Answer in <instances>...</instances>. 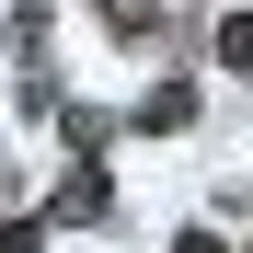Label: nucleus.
I'll use <instances>...</instances> for the list:
<instances>
[{"label":"nucleus","instance_id":"f257e3e1","mask_svg":"<svg viewBox=\"0 0 253 253\" xmlns=\"http://www.w3.org/2000/svg\"><path fill=\"white\" fill-rule=\"evenodd\" d=\"M46 219H58V230H104V219H115V173L69 150V173H58V196H46Z\"/></svg>","mask_w":253,"mask_h":253},{"label":"nucleus","instance_id":"7ed1b4c3","mask_svg":"<svg viewBox=\"0 0 253 253\" xmlns=\"http://www.w3.org/2000/svg\"><path fill=\"white\" fill-rule=\"evenodd\" d=\"M196 115H207V104H196V81H161V92L138 104V126H150V138H184Z\"/></svg>","mask_w":253,"mask_h":253},{"label":"nucleus","instance_id":"f03ea898","mask_svg":"<svg viewBox=\"0 0 253 253\" xmlns=\"http://www.w3.org/2000/svg\"><path fill=\"white\" fill-rule=\"evenodd\" d=\"M104 35L138 46V58H161V46H173V12H161V0H104Z\"/></svg>","mask_w":253,"mask_h":253},{"label":"nucleus","instance_id":"20e7f679","mask_svg":"<svg viewBox=\"0 0 253 253\" xmlns=\"http://www.w3.org/2000/svg\"><path fill=\"white\" fill-rule=\"evenodd\" d=\"M219 69L253 81V12H219Z\"/></svg>","mask_w":253,"mask_h":253},{"label":"nucleus","instance_id":"423d86ee","mask_svg":"<svg viewBox=\"0 0 253 253\" xmlns=\"http://www.w3.org/2000/svg\"><path fill=\"white\" fill-rule=\"evenodd\" d=\"M173 253H230V242H219V230H184V242H173Z\"/></svg>","mask_w":253,"mask_h":253},{"label":"nucleus","instance_id":"39448f33","mask_svg":"<svg viewBox=\"0 0 253 253\" xmlns=\"http://www.w3.org/2000/svg\"><path fill=\"white\" fill-rule=\"evenodd\" d=\"M0 253H46V219H0Z\"/></svg>","mask_w":253,"mask_h":253}]
</instances>
